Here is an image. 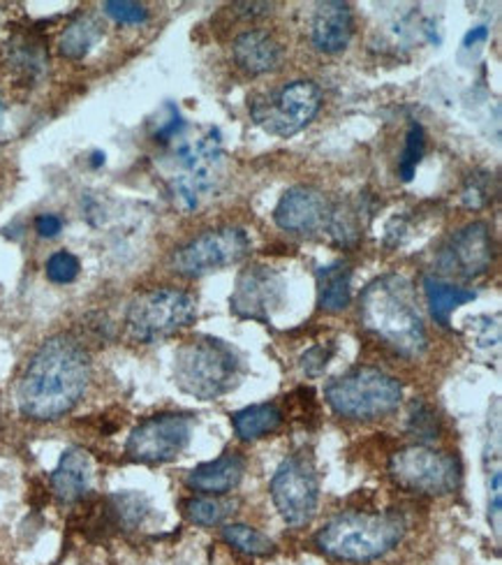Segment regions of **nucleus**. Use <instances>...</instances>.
<instances>
[{
  "instance_id": "f03ea898",
  "label": "nucleus",
  "mask_w": 502,
  "mask_h": 565,
  "mask_svg": "<svg viewBox=\"0 0 502 565\" xmlns=\"http://www.w3.org/2000/svg\"><path fill=\"white\" fill-rule=\"evenodd\" d=\"M359 318L373 337L385 341L403 358H419L426 348V329L417 311L415 292L403 276L375 278L362 292Z\"/></svg>"
},
{
  "instance_id": "b1692460",
  "label": "nucleus",
  "mask_w": 502,
  "mask_h": 565,
  "mask_svg": "<svg viewBox=\"0 0 502 565\" xmlns=\"http://www.w3.org/2000/svg\"><path fill=\"white\" fill-rule=\"evenodd\" d=\"M149 501L141 493H116L109 499V514L118 526L135 529L149 516Z\"/></svg>"
},
{
  "instance_id": "393cba45",
  "label": "nucleus",
  "mask_w": 502,
  "mask_h": 565,
  "mask_svg": "<svg viewBox=\"0 0 502 565\" xmlns=\"http://www.w3.org/2000/svg\"><path fill=\"white\" fill-rule=\"evenodd\" d=\"M223 537H225L227 545H232L234 550L244 552L248 556H267V554L274 552L271 540L265 533H259L257 529L246 526V524H229V526H225Z\"/></svg>"
},
{
  "instance_id": "cd10ccee",
  "label": "nucleus",
  "mask_w": 502,
  "mask_h": 565,
  "mask_svg": "<svg viewBox=\"0 0 502 565\" xmlns=\"http://www.w3.org/2000/svg\"><path fill=\"white\" fill-rule=\"evenodd\" d=\"M12 63L21 70L23 75H38L40 70L44 67L46 58H44V50L42 44L33 42L31 38H21L17 44H14V56H12Z\"/></svg>"
},
{
  "instance_id": "0eeeda50",
  "label": "nucleus",
  "mask_w": 502,
  "mask_h": 565,
  "mask_svg": "<svg viewBox=\"0 0 502 565\" xmlns=\"http://www.w3.org/2000/svg\"><path fill=\"white\" fill-rule=\"evenodd\" d=\"M197 316V301L177 288H156L137 295L126 313L128 334L139 343H156L185 329Z\"/></svg>"
},
{
  "instance_id": "dca6fc26",
  "label": "nucleus",
  "mask_w": 502,
  "mask_h": 565,
  "mask_svg": "<svg viewBox=\"0 0 502 565\" xmlns=\"http://www.w3.org/2000/svg\"><path fill=\"white\" fill-rule=\"evenodd\" d=\"M93 478L95 468L90 455L82 447H70L54 470L52 489L63 503H77L93 489Z\"/></svg>"
},
{
  "instance_id": "5701e85b",
  "label": "nucleus",
  "mask_w": 502,
  "mask_h": 565,
  "mask_svg": "<svg viewBox=\"0 0 502 565\" xmlns=\"http://www.w3.org/2000/svg\"><path fill=\"white\" fill-rule=\"evenodd\" d=\"M103 35V26L93 17L84 14L79 19H75L70 23V26L63 31L61 40H58V52L65 58H84L95 44H98Z\"/></svg>"
},
{
  "instance_id": "39448f33",
  "label": "nucleus",
  "mask_w": 502,
  "mask_h": 565,
  "mask_svg": "<svg viewBox=\"0 0 502 565\" xmlns=\"http://www.w3.org/2000/svg\"><path fill=\"white\" fill-rule=\"evenodd\" d=\"M405 533L398 512H350L318 533V547L339 561L364 563L392 552Z\"/></svg>"
},
{
  "instance_id": "9d476101",
  "label": "nucleus",
  "mask_w": 502,
  "mask_h": 565,
  "mask_svg": "<svg viewBox=\"0 0 502 565\" xmlns=\"http://www.w3.org/2000/svg\"><path fill=\"white\" fill-rule=\"evenodd\" d=\"M250 253V237L242 227L209 230L172 255V269L195 278L242 263Z\"/></svg>"
},
{
  "instance_id": "4be33fe9",
  "label": "nucleus",
  "mask_w": 502,
  "mask_h": 565,
  "mask_svg": "<svg viewBox=\"0 0 502 565\" xmlns=\"http://www.w3.org/2000/svg\"><path fill=\"white\" fill-rule=\"evenodd\" d=\"M320 306L324 311H343L352 299V271L345 265H331L318 271Z\"/></svg>"
},
{
  "instance_id": "f3484780",
  "label": "nucleus",
  "mask_w": 502,
  "mask_h": 565,
  "mask_svg": "<svg viewBox=\"0 0 502 565\" xmlns=\"http://www.w3.org/2000/svg\"><path fill=\"white\" fill-rule=\"evenodd\" d=\"M244 473H246L244 457L227 452L215 461L202 463V466L190 470L185 484L190 489L204 493V497H223V493L238 487Z\"/></svg>"
},
{
  "instance_id": "9b49d317",
  "label": "nucleus",
  "mask_w": 502,
  "mask_h": 565,
  "mask_svg": "<svg viewBox=\"0 0 502 565\" xmlns=\"http://www.w3.org/2000/svg\"><path fill=\"white\" fill-rule=\"evenodd\" d=\"M271 499L290 526H303L313 520L320 499V482L313 461L303 455L282 461L271 480Z\"/></svg>"
},
{
  "instance_id": "6e6552de",
  "label": "nucleus",
  "mask_w": 502,
  "mask_h": 565,
  "mask_svg": "<svg viewBox=\"0 0 502 565\" xmlns=\"http://www.w3.org/2000/svg\"><path fill=\"white\" fill-rule=\"evenodd\" d=\"M389 478L405 491L445 497L459 487L461 463L447 452L430 450L426 445H413L392 457Z\"/></svg>"
},
{
  "instance_id": "412c9836",
  "label": "nucleus",
  "mask_w": 502,
  "mask_h": 565,
  "mask_svg": "<svg viewBox=\"0 0 502 565\" xmlns=\"http://www.w3.org/2000/svg\"><path fill=\"white\" fill-rule=\"evenodd\" d=\"M282 413L274 404L248 406L232 415L234 431L242 440H259L269 434H276L282 427Z\"/></svg>"
},
{
  "instance_id": "ddd939ff",
  "label": "nucleus",
  "mask_w": 502,
  "mask_h": 565,
  "mask_svg": "<svg viewBox=\"0 0 502 565\" xmlns=\"http://www.w3.org/2000/svg\"><path fill=\"white\" fill-rule=\"evenodd\" d=\"M285 278L276 269L255 265L238 276L229 306L238 318L269 322L274 311H278L285 301Z\"/></svg>"
},
{
  "instance_id": "2f4dec72",
  "label": "nucleus",
  "mask_w": 502,
  "mask_h": 565,
  "mask_svg": "<svg viewBox=\"0 0 502 565\" xmlns=\"http://www.w3.org/2000/svg\"><path fill=\"white\" fill-rule=\"evenodd\" d=\"M491 200V181L489 174H474L468 179V185L463 191V202L470 209H480L484 204H489Z\"/></svg>"
},
{
  "instance_id": "473e14b6",
  "label": "nucleus",
  "mask_w": 502,
  "mask_h": 565,
  "mask_svg": "<svg viewBox=\"0 0 502 565\" xmlns=\"http://www.w3.org/2000/svg\"><path fill=\"white\" fill-rule=\"evenodd\" d=\"M329 358H331V350H324L322 345H316V348H310L306 355H301V369L308 375H320L324 371Z\"/></svg>"
},
{
  "instance_id": "72a5a7b5",
  "label": "nucleus",
  "mask_w": 502,
  "mask_h": 565,
  "mask_svg": "<svg viewBox=\"0 0 502 565\" xmlns=\"http://www.w3.org/2000/svg\"><path fill=\"white\" fill-rule=\"evenodd\" d=\"M35 230H38L40 237L52 239V237H56V234L63 230V221H61L56 214H42V216L35 221Z\"/></svg>"
},
{
  "instance_id": "423d86ee",
  "label": "nucleus",
  "mask_w": 502,
  "mask_h": 565,
  "mask_svg": "<svg viewBox=\"0 0 502 565\" xmlns=\"http://www.w3.org/2000/svg\"><path fill=\"white\" fill-rule=\"evenodd\" d=\"M324 398L333 413L348 419H377L398 408L403 387L385 371L359 366L331 381L324 390Z\"/></svg>"
},
{
  "instance_id": "4468645a",
  "label": "nucleus",
  "mask_w": 502,
  "mask_h": 565,
  "mask_svg": "<svg viewBox=\"0 0 502 565\" xmlns=\"http://www.w3.org/2000/svg\"><path fill=\"white\" fill-rule=\"evenodd\" d=\"M274 218L287 232L313 234L329 225L331 206L318 188L295 185L280 198Z\"/></svg>"
},
{
  "instance_id": "2eb2a0df",
  "label": "nucleus",
  "mask_w": 502,
  "mask_h": 565,
  "mask_svg": "<svg viewBox=\"0 0 502 565\" xmlns=\"http://www.w3.org/2000/svg\"><path fill=\"white\" fill-rule=\"evenodd\" d=\"M493 263V239L487 223H470L457 232L445 253V267L449 274L477 278L489 271Z\"/></svg>"
},
{
  "instance_id": "e433bc0d",
  "label": "nucleus",
  "mask_w": 502,
  "mask_h": 565,
  "mask_svg": "<svg viewBox=\"0 0 502 565\" xmlns=\"http://www.w3.org/2000/svg\"><path fill=\"white\" fill-rule=\"evenodd\" d=\"M3 119H6V109H3V103H0V132H3Z\"/></svg>"
},
{
  "instance_id": "a878e982",
  "label": "nucleus",
  "mask_w": 502,
  "mask_h": 565,
  "mask_svg": "<svg viewBox=\"0 0 502 565\" xmlns=\"http://www.w3.org/2000/svg\"><path fill=\"white\" fill-rule=\"evenodd\" d=\"M234 503L215 499V497H202V499H190L185 503V514L190 522L200 526H213L225 522V516L232 512Z\"/></svg>"
},
{
  "instance_id": "aec40b11",
  "label": "nucleus",
  "mask_w": 502,
  "mask_h": 565,
  "mask_svg": "<svg viewBox=\"0 0 502 565\" xmlns=\"http://www.w3.org/2000/svg\"><path fill=\"white\" fill-rule=\"evenodd\" d=\"M424 292H426L430 316H434V320L445 329L451 324V313L457 311L459 306L474 301L477 297L472 290L451 286V282H445L434 276L424 278Z\"/></svg>"
},
{
  "instance_id": "a211bd4d",
  "label": "nucleus",
  "mask_w": 502,
  "mask_h": 565,
  "mask_svg": "<svg viewBox=\"0 0 502 565\" xmlns=\"http://www.w3.org/2000/svg\"><path fill=\"white\" fill-rule=\"evenodd\" d=\"M236 65L248 75H269L282 63L280 44L265 31H246L232 44Z\"/></svg>"
},
{
  "instance_id": "7c9ffc66",
  "label": "nucleus",
  "mask_w": 502,
  "mask_h": 565,
  "mask_svg": "<svg viewBox=\"0 0 502 565\" xmlns=\"http://www.w3.org/2000/svg\"><path fill=\"white\" fill-rule=\"evenodd\" d=\"M103 8L118 23H143L149 19V10L141 3H130V0H107Z\"/></svg>"
},
{
  "instance_id": "c85d7f7f",
  "label": "nucleus",
  "mask_w": 502,
  "mask_h": 565,
  "mask_svg": "<svg viewBox=\"0 0 502 565\" xmlns=\"http://www.w3.org/2000/svg\"><path fill=\"white\" fill-rule=\"evenodd\" d=\"M82 271V265L77 260V255H72L67 250L54 253L46 263V276H50L52 282H58V286H67V282L75 280Z\"/></svg>"
},
{
  "instance_id": "6ab92c4d",
  "label": "nucleus",
  "mask_w": 502,
  "mask_h": 565,
  "mask_svg": "<svg viewBox=\"0 0 502 565\" xmlns=\"http://www.w3.org/2000/svg\"><path fill=\"white\" fill-rule=\"evenodd\" d=\"M354 31L352 10L348 3H320L313 19V42L324 54H339L350 44Z\"/></svg>"
},
{
  "instance_id": "7ed1b4c3",
  "label": "nucleus",
  "mask_w": 502,
  "mask_h": 565,
  "mask_svg": "<svg viewBox=\"0 0 502 565\" xmlns=\"http://www.w3.org/2000/svg\"><path fill=\"white\" fill-rule=\"evenodd\" d=\"M167 183L170 193L183 209H195L202 198L215 191L223 172V141L215 128L202 135H188V128L167 141Z\"/></svg>"
},
{
  "instance_id": "f704fd0d",
  "label": "nucleus",
  "mask_w": 502,
  "mask_h": 565,
  "mask_svg": "<svg viewBox=\"0 0 502 565\" xmlns=\"http://www.w3.org/2000/svg\"><path fill=\"white\" fill-rule=\"evenodd\" d=\"M236 10H242V14L246 17H259V14H269L271 12V3H236Z\"/></svg>"
},
{
  "instance_id": "bb28decb",
  "label": "nucleus",
  "mask_w": 502,
  "mask_h": 565,
  "mask_svg": "<svg viewBox=\"0 0 502 565\" xmlns=\"http://www.w3.org/2000/svg\"><path fill=\"white\" fill-rule=\"evenodd\" d=\"M426 151V135L424 128L419 124H413L408 135H405V149L398 162V174L403 181H413L415 172H417V164L421 162Z\"/></svg>"
},
{
  "instance_id": "f8f14e48",
  "label": "nucleus",
  "mask_w": 502,
  "mask_h": 565,
  "mask_svg": "<svg viewBox=\"0 0 502 565\" xmlns=\"http://www.w3.org/2000/svg\"><path fill=\"white\" fill-rule=\"evenodd\" d=\"M190 436H193V419L188 415H153L130 431L126 455L139 463L172 461L185 450Z\"/></svg>"
},
{
  "instance_id": "c756f323",
  "label": "nucleus",
  "mask_w": 502,
  "mask_h": 565,
  "mask_svg": "<svg viewBox=\"0 0 502 565\" xmlns=\"http://www.w3.org/2000/svg\"><path fill=\"white\" fill-rule=\"evenodd\" d=\"M410 431L421 438V440H436L440 434V424L438 415L430 411L426 404H413V415H410Z\"/></svg>"
},
{
  "instance_id": "f257e3e1",
  "label": "nucleus",
  "mask_w": 502,
  "mask_h": 565,
  "mask_svg": "<svg viewBox=\"0 0 502 565\" xmlns=\"http://www.w3.org/2000/svg\"><path fill=\"white\" fill-rule=\"evenodd\" d=\"M90 381V360L72 337L44 341L19 383V411L29 419L52 422L79 404Z\"/></svg>"
},
{
  "instance_id": "c9c22d12",
  "label": "nucleus",
  "mask_w": 502,
  "mask_h": 565,
  "mask_svg": "<svg viewBox=\"0 0 502 565\" xmlns=\"http://www.w3.org/2000/svg\"><path fill=\"white\" fill-rule=\"evenodd\" d=\"M487 38H489V31H487L484 26H480V29H474L472 33H468V35H466L463 44H466V46H470V44H474V42H480V40H487Z\"/></svg>"
},
{
  "instance_id": "20e7f679",
  "label": "nucleus",
  "mask_w": 502,
  "mask_h": 565,
  "mask_svg": "<svg viewBox=\"0 0 502 565\" xmlns=\"http://www.w3.org/2000/svg\"><path fill=\"white\" fill-rule=\"evenodd\" d=\"M244 379V360L238 352L215 337L185 341L174 358V381L181 392L213 402L236 390Z\"/></svg>"
},
{
  "instance_id": "1a4fd4ad",
  "label": "nucleus",
  "mask_w": 502,
  "mask_h": 565,
  "mask_svg": "<svg viewBox=\"0 0 502 565\" xmlns=\"http://www.w3.org/2000/svg\"><path fill=\"white\" fill-rule=\"evenodd\" d=\"M322 107V90L313 82H292L269 96L255 98L250 114L259 128L276 137H292L316 119Z\"/></svg>"
}]
</instances>
